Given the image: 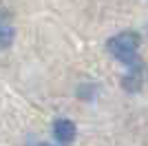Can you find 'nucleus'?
<instances>
[{"label": "nucleus", "instance_id": "4", "mask_svg": "<svg viewBox=\"0 0 148 146\" xmlns=\"http://www.w3.org/2000/svg\"><path fill=\"white\" fill-rule=\"evenodd\" d=\"M16 40V29H13V24L5 18V16H0V49H9Z\"/></svg>", "mask_w": 148, "mask_h": 146}, {"label": "nucleus", "instance_id": "5", "mask_svg": "<svg viewBox=\"0 0 148 146\" xmlns=\"http://www.w3.org/2000/svg\"><path fill=\"white\" fill-rule=\"evenodd\" d=\"M33 146H56V144H49V142H40V144H33Z\"/></svg>", "mask_w": 148, "mask_h": 146}, {"label": "nucleus", "instance_id": "1", "mask_svg": "<svg viewBox=\"0 0 148 146\" xmlns=\"http://www.w3.org/2000/svg\"><path fill=\"white\" fill-rule=\"evenodd\" d=\"M139 44H142V38L137 31H119L106 40V51L117 62H122L124 67H137V64H142Z\"/></svg>", "mask_w": 148, "mask_h": 146}, {"label": "nucleus", "instance_id": "2", "mask_svg": "<svg viewBox=\"0 0 148 146\" xmlns=\"http://www.w3.org/2000/svg\"><path fill=\"white\" fill-rule=\"evenodd\" d=\"M53 137L60 146H71L77 137V126H75L73 120L69 117H58L53 122Z\"/></svg>", "mask_w": 148, "mask_h": 146}, {"label": "nucleus", "instance_id": "3", "mask_svg": "<svg viewBox=\"0 0 148 146\" xmlns=\"http://www.w3.org/2000/svg\"><path fill=\"white\" fill-rule=\"evenodd\" d=\"M122 86L126 91L135 93L142 89V64H137V67H128V73L122 78Z\"/></svg>", "mask_w": 148, "mask_h": 146}]
</instances>
